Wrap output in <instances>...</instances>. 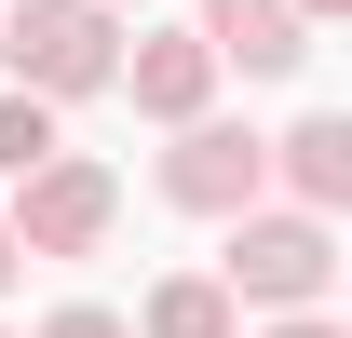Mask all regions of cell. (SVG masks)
I'll return each instance as SVG.
<instances>
[{
	"label": "cell",
	"mask_w": 352,
	"mask_h": 338,
	"mask_svg": "<svg viewBox=\"0 0 352 338\" xmlns=\"http://www.w3.org/2000/svg\"><path fill=\"white\" fill-rule=\"evenodd\" d=\"M0 68L28 95H109L122 14H109V0H14V14H0Z\"/></svg>",
	"instance_id": "obj_1"
},
{
	"label": "cell",
	"mask_w": 352,
	"mask_h": 338,
	"mask_svg": "<svg viewBox=\"0 0 352 338\" xmlns=\"http://www.w3.org/2000/svg\"><path fill=\"white\" fill-rule=\"evenodd\" d=\"M217 284L258 297V311H311V297L339 284V244H325V216H311V203H298V216H258V203H244V216H230Z\"/></svg>",
	"instance_id": "obj_2"
},
{
	"label": "cell",
	"mask_w": 352,
	"mask_h": 338,
	"mask_svg": "<svg viewBox=\"0 0 352 338\" xmlns=\"http://www.w3.org/2000/svg\"><path fill=\"white\" fill-rule=\"evenodd\" d=\"M0 216H14V244H28V257H95V244H109V216H122V176L82 163V149H41V163L14 176V203H0Z\"/></svg>",
	"instance_id": "obj_3"
},
{
	"label": "cell",
	"mask_w": 352,
	"mask_h": 338,
	"mask_svg": "<svg viewBox=\"0 0 352 338\" xmlns=\"http://www.w3.org/2000/svg\"><path fill=\"white\" fill-rule=\"evenodd\" d=\"M271 190V135H244V122H176V149H163V203H190V216H244Z\"/></svg>",
	"instance_id": "obj_4"
},
{
	"label": "cell",
	"mask_w": 352,
	"mask_h": 338,
	"mask_svg": "<svg viewBox=\"0 0 352 338\" xmlns=\"http://www.w3.org/2000/svg\"><path fill=\"white\" fill-rule=\"evenodd\" d=\"M298 0H204V54H217V68H244V82H285V68H298Z\"/></svg>",
	"instance_id": "obj_5"
},
{
	"label": "cell",
	"mask_w": 352,
	"mask_h": 338,
	"mask_svg": "<svg viewBox=\"0 0 352 338\" xmlns=\"http://www.w3.org/2000/svg\"><path fill=\"white\" fill-rule=\"evenodd\" d=\"M109 82H135V109H149V122H190V109L217 95V54H204V41H135Z\"/></svg>",
	"instance_id": "obj_6"
},
{
	"label": "cell",
	"mask_w": 352,
	"mask_h": 338,
	"mask_svg": "<svg viewBox=\"0 0 352 338\" xmlns=\"http://www.w3.org/2000/svg\"><path fill=\"white\" fill-rule=\"evenodd\" d=\"M271 176H285L311 216H339V203H352V122H298V135H271Z\"/></svg>",
	"instance_id": "obj_7"
},
{
	"label": "cell",
	"mask_w": 352,
	"mask_h": 338,
	"mask_svg": "<svg viewBox=\"0 0 352 338\" xmlns=\"http://www.w3.org/2000/svg\"><path fill=\"white\" fill-rule=\"evenodd\" d=\"M230 311H244L230 284H149V311H135V338H230Z\"/></svg>",
	"instance_id": "obj_8"
},
{
	"label": "cell",
	"mask_w": 352,
	"mask_h": 338,
	"mask_svg": "<svg viewBox=\"0 0 352 338\" xmlns=\"http://www.w3.org/2000/svg\"><path fill=\"white\" fill-rule=\"evenodd\" d=\"M41 149H68V135H54V95H28V82H14V95H0V176H28Z\"/></svg>",
	"instance_id": "obj_9"
},
{
	"label": "cell",
	"mask_w": 352,
	"mask_h": 338,
	"mask_svg": "<svg viewBox=\"0 0 352 338\" xmlns=\"http://www.w3.org/2000/svg\"><path fill=\"white\" fill-rule=\"evenodd\" d=\"M41 338H135V325H122V311H54Z\"/></svg>",
	"instance_id": "obj_10"
},
{
	"label": "cell",
	"mask_w": 352,
	"mask_h": 338,
	"mask_svg": "<svg viewBox=\"0 0 352 338\" xmlns=\"http://www.w3.org/2000/svg\"><path fill=\"white\" fill-rule=\"evenodd\" d=\"M271 338H339V325H325V297H311V311H285V325H271Z\"/></svg>",
	"instance_id": "obj_11"
},
{
	"label": "cell",
	"mask_w": 352,
	"mask_h": 338,
	"mask_svg": "<svg viewBox=\"0 0 352 338\" xmlns=\"http://www.w3.org/2000/svg\"><path fill=\"white\" fill-rule=\"evenodd\" d=\"M14 271H28V244H14V216H0V284H14Z\"/></svg>",
	"instance_id": "obj_12"
},
{
	"label": "cell",
	"mask_w": 352,
	"mask_h": 338,
	"mask_svg": "<svg viewBox=\"0 0 352 338\" xmlns=\"http://www.w3.org/2000/svg\"><path fill=\"white\" fill-rule=\"evenodd\" d=\"M298 14H339V0H298Z\"/></svg>",
	"instance_id": "obj_13"
},
{
	"label": "cell",
	"mask_w": 352,
	"mask_h": 338,
	"mask_svg": "<svg viewBox=\"0 0 352 338\" xmlns=\"http://www.w3.org/2000/svg\"><path fill=\"white\" fill-rule=\"evenodd\" d=\"M109 14H122V0H109Z\"/></svg>",
	"instance_id": "obj_14"
}]
</instances>
